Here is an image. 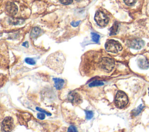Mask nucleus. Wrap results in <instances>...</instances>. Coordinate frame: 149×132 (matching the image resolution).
Wrapping results in <instances>:
<instances>
[{"mask_svg":"<svg viewBox=\"0 0 149 132\" xmlns=\"http://www.w3.org/2000/svg\"><path fill=\"white\" fill-rule=\"evenodd\" d=\"M9 63V55L5 43L0 42V68L7 67Z\"/></svg>","mask_w":149,"mask_h":132,"instance_id":"f257e3e1","label":"nucleus"},{"mask_svg":"<svg viewBox=\"0 0 149 132\" xmlns=\"http://www.w3.org/2000/svg\"><path fill=\"white\" fill-rule=\"evenodd\" d=\"M129 98L126 94L122 91H118L115 98V105L119 108H124L128 103Z\"/></svg>","mask_w":149,"mask_h":132,"instance_id":"f03ea898","label":"nucleus"},{"mask_svg":"<svg viewBox=\"0 0 149 132\" xmlns=\"http://www.w3.org/2000/svg\"><path fill=\"white\" fill-rule=\"evenodd\" d=\"M100 68L106 72H109L114 67V60L110 57H103L101 59L100 63Z\"/></svg>","mask_w":149,"mask_h":132,"instance_id":"7ed1b4c3","label":"nucleus"},{"mask_svg":"<svg viewBox=\"0 0 149 132\" xmlns=\"http://www.w3.org/2000/svg\"><path fill=\"white\" fill-rule=\"evenodd\" d=\"M105 47L107 51L113 53H117L122 49L121 44L118 41L113 39L108 41L105 45Z\"/></svg>","mask_w":149,"mask_h":132,"instance_id":"20e7f679","label":"nucleus"},{"mask_svg":"<svg viewBox=\"0 0 149 132\" xmlns=\"http://www.w3.org/2000/svg\"><path fill=\"white\" fill-rule=\"evenodd\" d=\"M95 20L99 26L103 27L108 24L109 19L104 13L98 10L95 13Z\"/></svg>","mask_w":149,"mask_h":132,"instance_id":"39448f33","label":"nucleus"},{"mask_svg":"<svg viewBox=\"0 0 149 132\" xmlns=\"http://www.w3.org/2000/svg\"><path fill=\"white\" fill-rule=\"evenodd\" d=\"M14 126L13 120L11 117H6L1 124L2 132H10L12 130Z\"/></svg>","mask_w":149,"mask_h":132,"instance_id":"423d86ee","label":"nucleus"},{"mask_svg":"<svg viewBox=\"0 0 149 132\" xmlns=\"http://www.w3.org/2000/svg\"><path fill=\"white\" fill-rule=\"evenodd\" d=\"M68 100L73 104L78 105L82 102L81 97L75 91H70L68 96Z\"/></svg>","mask_w":149,"mask_h":132,"instance_id":"0eeeda50","label":"nucleus"},{"mask_svg":"<svg viewBox=\"0 0 149 132\" xmlns=\"http://www.w3.org/2000/svg\"><path fill=\"white\" fill-rule=\"evenodd\" d=\"M128 46L134 49H140L141 47H143L144 45V42L139 38H136L133 39L132 40H130L127 42Z\"/></svg>","mask_w":149,"mask_h":132,"instance_id":"6e6552de","label":"nucleus"},{"mask_svg":"<svg viewBox=\"0 0 149 132\" xmlns=\"http://www.w3.org/2000/svg\"><path fill=\"white\" fill-rule=\"evenodd\" d=\"M6 10L11 15L15 14L17 12V7L13 3H9L6 6Z\"/></svg>","mask_w":149,"mask_h":132,"instance_id":"1a4fd4ad","label":"nucleus"},{"mask_svg":"<svg viewBox=\"0 0 149 132\" xmlns=\"http://www.w3.org/2000/svg\"><path fill=\"white\" fill-rule=\"evenodd\" d=\"M138 65L141 69H146L149 67V63L145 58H141L138 60Z\"/></svg>","mask_w":149,"mask_h":132,"instance_id":"9d476101","label":"nucleus"},{"mask_svg":"<svg viewBox=\"0 0 149 132\" xmlns=\"http://www.w3.org/2000/svg\"><path fill=\"white\" fill-rule=\"evenodd\" d=\"M53 80L54 81L55 87L56 89L60 90L63 87L65 83V81L63 79L60 78H54Z\"/></svg>","mask_w":149,"mask_h":132,"instance_id":"9b49d317","label":"nucleus"},{"mask_svg":"<svg viewBox=\"0 0 149 132\" xmlns=\"http://www.w3.org/2000/svg\"><path fill=\"white\" fill-rule=\"evenodd\" d=\"M41 32V30L40 28H39L38 27H35L32 30V31L31 32L30 36L31 38H36L38 35H40Z\"/></svg>","mask_w":149,"mask_h":132,"instance_id":"f8f14e48","label":"nucleus"},{"mask_svg":"<svg viewBox=\"0 0 149 132\" xmlns=\"http://www.w3.org/2000/svg\"><path fill=\"white\" fill-rule=\"evenodd\" d=\"M118 28H119V24L117 22H115L113 25L110 28V35H116L118 32Z\"/></svg>","mask_w":149,"mask_h":132,"instance_id":"ddd939ff","label":"nucleus"},{"mask_svg":"<svg viewBox=\"0 0 149 132\" xmlns=\"http://www.w3.org/2000/svg\"><path fill=\"white\" fill-rule=\"evenodd\" d=\"M144 108V106L142 104H140L137 108H136L132 111V115L133 116H136V115H139L141 112V111L143 110V109Z\"/></svg>","mask_w":149,"mask_h":132,"instance_id":"4468645a","label":"nucleus"},{"mask_svg":"<svg viewBox=\"0 0 149 132\" xmlns=\"http://www.w3.org/2000/svg\"><path fill=\"white\" fill-rule=\"evenodd\" d=\"M104 85V83L102 81H100V80H94L92 82H91L88 86L89 87H94V86H102Z\"/></svg>","mask_w":149,"mask_h":132,"instance_id":"2eb2a0df","label":"nucleus"},{"mask_svg":"<svg viewBox=\"0 0 149 132\" xmlns=\"http://www.w3.org/2000/svg\"><path fill=\"white\" fill-rule=\"evenodd\" d=\"M91 38H92V40L95 42V43H98L99 40H100V36L95 32H92L91 33Z\"/></svg>","mask_w":149,"mask_h":132,"instance_id":"dca6fc26","label":"nucleus"},{"mask_svg":"<svg viewBox=\"0 0 149 132\" xmlns=\"http://www.w3.org/2000/svg\"><path fill=\"white\" fill-rule=\"evenodd\" d=\"M85 112H86V118L88 120L91 119L94 116V113L91 111H85Z\"/></svg>","mask_w":149,"mask_h":132,"instance_id":"f3484780","label":"nucleus"},{"mask_svg":"<svg viewBox=\"0 0 149 132\" xmlns=\"http://www.w3.org/2000/svg\"><path fill=\"white\" fill-rule=\"evenodd\" d=\"M25 61L26 63H27L30 65H34L36 64L35 60L31 58H26L25 59Z\"/></svg>","mask_w":149,"mask_h":132,"instance_id":"a211bd4d","label":"nucleus"},{"mask_svg":"<svg viewBox=\"0 0 149 132\" xmlns=\"http://www.w3.org/2000/svg\"><path fill=\"white\" fill-rule=\"evenodd\" d=\"M123 1L126 5H129V6H132L136 2L137 0H123Z\"/></svg>","mask_w":149,"mask_h":132,"instance_id":"6ab92c4d","label":"nucleus"},{"mask_svg":"<svg viewBox=\"0 0 149 132\" xmlns=\"http://www.w3.org/2000/svg\"><path fill=\"white\" fill-rule=\"evenodd\" d=\"M67 132H78V131L76 129V127L74 126L71 125L69 127Z\"/></svg>","mask_w":149,"mask_h":132,"instance_id":"aec40b11","label":"nucleus"},{"mask_svg":"<svg viewBox=\"0 0 149 132\" xmlns=\"http://www.w3.org/2000/svg\"><path fill=\"white\" fill-rule=\"evenodd\" d=\"M60 2L64 5H69L72 3L73 0H59Z\"/></svg>","mask_w":149,"mask_h":132,"instance_id":"412c9836","label":"nucleus"},{"mask_svg":"<svg viewBox=\"0 0 149 132\" xmlns=\"http://www.w3.org/2000/svg\"><path fill=\"white\" fill-rule=\"evenodd\" d=\"M36 109H37V111L41 112V113H44V114H46V115H48V116H50V115H51L50 113L47 112V111H45V110H43L42 109H41V108H39V107H37V108H36Z\"/></svg>","mask_w":149,"mask_h":132,"instance_id":"4be33fe9","label":"nucleus"},{"mask_svg":"<svg viewBox=\"0 0 149 132\" xmlns=\"http://www.w3.org/2000/svg\"><path fill=\"white\" fill-rule=\"evenodd\" d=\"M37 117L40 120H43V119H44L45 116V114L43 113H38L37 115Z\"/></svg>","mask_w":149,"mask_h":132,"instance_id":"5701e85b","label":"nucleus"},{"mask_svg":"<svg viewBox=\"0 0 149 132\" xmlns=\"http://www.w3.org/2000/svg\"><path fill=\"white\" fill-rule=\"evenodd\" d=\"M79 23H80V21H73V22H72L71 24L73 27H77L79 24Z\"/></svg>","mask_w":149,"mask_h":132,"instance_id":"b1692460","label":"nucleus"},{"mask_svg":"<svg viewBox=\"0 0 149 132\" xmlns=\"http://www.w3.org/2000/svg\"><path fill=\"white\" fill-rule=\"evenodd\" d=\"M76 1H81V0H76Z\"/></svg>","mask_w":149,"mask_h":132,"instance_id":"393cba45","label":"nucleus"},{"mask_svg":"<svg viewBox=\"0 0 149 132\" xmlns=\"http://www.w3.org/2000/svg\"><path fill=\"white\" fill-rule=\"evenodd\" d=\"M148 94H149V87H148Z\"/></svg>","mask_w":149,"mask_h":132,"instance_id":"a878e982","label":"nucleus"}]
</instances>
